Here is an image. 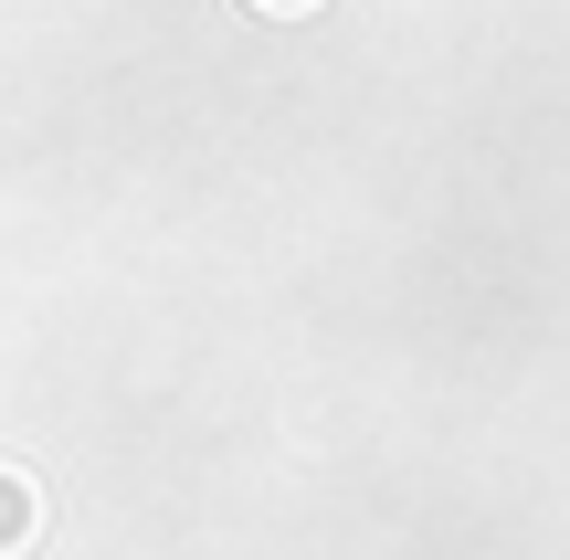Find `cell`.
I'll return each mask as SVG.
<instances>
[{
    "instance_id": "6da1fadb",
    "label": "cell",
    "mask_w": 570,
    "mask_h": 560,
    "mask_svg": "<svg viewBox=\"0 0 570 560\" xmlns=\"http://www.w3.org/2000/svg\"><path fill=\"white\" fill-rule=\"evenodd\" d=\"M32 529H42L32 477H21V465H0V560H11V550H32Z\"/></svg>"
},
{
    "instance_id": "7a4b0ae2",
    "label": "cell",
    "mask_w": 570,
    "mask_h": 560,
    "mask_svg": "<svg viewBox=\"0 0 570 560\" xmlns=\"http://www.w3.org/2000/svg\"><path fill=\"white\" fill-rule=\"evenodd\" d=\"M265 11H306V0H265Z\"/></svg>"
}]
</instances>
